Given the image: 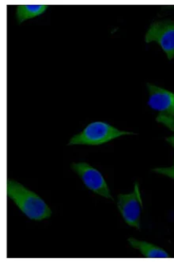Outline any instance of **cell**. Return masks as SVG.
<instances>
[{
  "mask_svg": "<svg viewBox=\"0 0 174 262\" xmlns=\"http://www.w3.org/2000/svg\"><path fill=\"white\" fill-rule=\"evenodd\" d=\"M133 135L132 132L120 130L104 122H91L82 132L70 138L69 145H99L125 135Z\"/></svg>",
  "mask_w": 174,
  "mask_h": 262,
  "instance_id": "2",
  "label": "cell"
},
{
  "mask_svg": "<svg viewBox=\"0 0 174 262\" xmlns=\"http://www.w3.org/2000/svg\"><path fill=\"white\" fill-rule=\"evenodd\" d=\"M7 196L29 219L41 221L51 216L52 211L41 197L17 181L8 180Z\"/></svg>",
  "mask_w": 174,
  "mask_h": 262,
  "instance_id": "1",
  "label": "cell"
},
{
  "mask_svg": "<svg viewBox=\"0 0 174 262\" xmlns=\"http://www.w3.org/2000/svg\"><path fill=\"white\" fill-rule=\"evenodd\" d=\"M148 106L161 115L174 117V93L158 86L147 83Z\"/></svg>",
  "mask_w": 174,
  "mask_h": 262,
  "instance_id": "6",
  "label": "cell"
},
{
  "mask_svg": "<svg viewBox=\"0 0 174 262\" xmlns=\"http://www.w3.org/2000/svg\"><path fill=\"white\" fill-rule=\"evenodd\" d=\"M117 207L123 220L130 227L139 229L142 201L139 184H135L132 192L120 194L117 197Z\"/></svg>",
  "mask_w": 174,
  "mask_h": 262,
  "instance_id": "3",
  "label": "cell"
},
{
  "mask_svg": "<svg viewBox=\"0 0 174 262\" xmlns=\"http://www.w3.org/2000/svg\"><path fill=\"white\" fill-rule=\"evenodd\" d=\"M71 168L81 178L86 188L101 196L113 199L106 180L97 169L86 162L73 163Z\"/></svg>",
  "mask_w": 174,
  "mask_h": 262,
  "instance_id": "5",
  "label": "cell"
},
{
  "mask_svg": "<svg viewBox=\"0 0 174 262\" xmlns=\"http://www.w3.org/2000/svg\"><path fill=\"white\" fill-rule=\"evenodd\" d=\"M156 121L161 124L166 126L168 129H170L174 133V117H169V116L159 114L157 116Z\"/></svg>",
  "mask_w": 174,
  "mask_h": 262,
  "instance_id": "9",
  "label": "cell"
},
{
  "mask_svg": "<svg viewBox=\"0 0 174 262\" xmlns=\"http://www.w3.org/2000/svg\"><path fill=\"white\" fill-rule=\"evenodd\" d=\"M132 248L139 250L142 256L146 258H169L167 252L161 248L159 246H155L152 243H146L144 241L136 239L134 237L129 238Z\"/></svg>",
  "mask_w": 174,
  "mask_h": 262,
  "instance_id": "7",
  "label": "cell"
},
{
  "mask_svg": "<svg viewBox=\"0 0 174 262\" xmlns=\"http://www.w3.org/2000/svg\"><path fill=\"white\" fill-rule=\"evenodd\" d=\"M154 172L161 175L165 176V177H169L171 179L174 180V161L173 165L170 167H166V168H156L154 169Z\"/></svg>",
  "mask_w": 174,
  "mask_h": 262,
  "instance_id": "10",
  "label": "cell"
},
{
  "mask_svg": "<svg viewBox=\"0 0 174 262\" xmlns=\"http://www.w3.org/2000/svg\"><path fill=\"white\" fill-rule=\"evenodd\" d=\"M166 141L172 145V147L174 149V135L173 136H170L166 138Z\"/></svg>",
  "mask_w": 174,
  "mask_h": 262,
  "instance_id": "11",
  "label": "cell"
},
{
  "mask_svg": "<svg viewBox=\"0 0 174 262\" xmlns=\"http://www.w3.org/2000/svg\"><path fill=\"white\" fill-rule=\"evenodd\" d=\"M47 8V5H18L16 7V19L21 24L23 21L44 14Z\"/></svg>",
  "mask_w": 174,
  "mask_h": 262,
  "instance_id": "8",
  "label": "cell"
},
{
  "mask_svg": "<svg viewBox=\"0 0 174 262\" xmlns=\"http://www.w3.org/2000/svg\"><path fill=\"white\" fill-rule=\"evenodd\" d=\"M146 43L160 46L169 60L174 58V21L162 20L152 23L145 35Z\"/></svg>",
  "mask_w": 174,
  "mask_h": 262,
  "instance_id": "4",
  "label": "cell"
}]
</instances>
